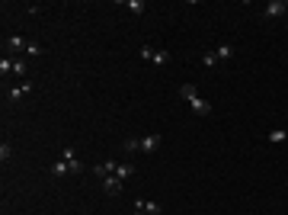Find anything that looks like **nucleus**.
Wrapping results in <instances>:
<instances>
[{"mask_svg":"<svg viewBox=\"0 0 288 215\" xmlns=\"http://www.w3.org/2000/svg\"><path fill=\"white\" fill-rule=\"evenodd\" d=\"M42 45H36V42H29V49H26V55H32V58H39V55H42Z\"/></svg>","mask_w":288,"mask_h":215,"instance_id":"21","label":"nucleus"},{"mask_svg":"<svg viewBox=\"0 0 288 215\" xmlns=\"http://www.w3.org/2000/svg\"><path fill=\"white\" fill-rule=\"evenodd\" d=\"M180 97H183V100H186V103H189V100H195V97H198V90H195V84H183V87H180Z\"/></svg>","mask_w":288,"mask_h":215,"instance_id":"12","label":"nucleus"},{"mask_svg":"<svg viewBox=\"0 0 288 215\" xmlns=\"http://www.w3.org/2000/svg\"><path fill=\"white\" fill-rule=\"evenodd\" d=\"M218 64H221V58H218V52H215V49L202 55V68H218Z\"/></svg>","mask_w":288,"mask_h":215,"instance_id":"10","label":"nucleus"},{"mask_svg":"<svg viewBox=\"0 0 288 215\" xmlns=\"http://www.w3.org/2000/svg\"><path fill=\"white\" fill-rule=\"evenodd\" d=\"M218 58H221V61H228V58H234V45H218Z\"/></svg>","mask_w":288,"mask_h":215,"instance_id":"15","label":"nucleus"},{"mask_svg":"<svg viewBox=\"0 0 288 215\" xmlns=\"http://www.w3.org/2000/svg\"><path fill=\"white\" fill-rule=\"evenodd\" d=\"M26 93H32V84H16V87H10L6 100H10V103H19V100H23Z\"/></svg>","mask_w":288,"mask_h":215,"instance_id":"6","label":"nucleus"},{"mask_svg":"<svg viewBox=\"0 0 288 215\" xmlns=\"http://www.w3.org/2000/svg\"><path fill=\"white\" fill-rule=\"evenodd\" d=\"M128 10H132L135 16H141V13L147 10V3H144V0H128Z\"/></svg>","mask_w":288,"mask_h":215,"instance_id":"16","label":"nucleus"},{"mask_svg":"<svg viewBox=\"0 0 288 215\" xmlns=\"http://www.w3.org/2000/svg\"><path fill=\"white\" fill-rule=\"evenodd\" d=\"M6 49H10V52H26L29 42H26L23 36H6Z\"/></svg>","mask_w":288,"mask_h":215,"instance_id":"8","label":"nucleus"},{"mask_svg":"<svg viewBox=\"0 0 288 215\" xmlns=\"http://www.w3.org/2000/svg\"><path fill=\"white\" fill-rule=\"evenodd\" d=\"M135 209H144L147 215H157V212H160V203H150V199H138V203H135Z\"/></svg>","mask_w":288,"mask_h":215,"instance_id":"9","label":"nucleus"},{"mask_svg":"<svg viewBox=\"0 0 288 215\" xmlns=\"http://www.w3.org/2000/svg\"><path fill=\"white\" fill-rule=\"evenodd\" d=\"M135 215H147V212H144V209H135Z\"/></svg>","mask_w":288,"mask_h":215,"instance_id":"24","label":"nucleus"},{"mask_svg":"<svg viewBox=\"0 0 288 215\" xmlns=\"http://www.w3.org/2000/svg\"><path fill=\"white\" fill-rule=\"evenodd\" d=\"M102 190H106L109 196H122V190H125V180H119V177L112 173V177L102 180Z\"/></svg>","mask_w":288,"mask_h":215,"instance_id":"2","label":"nucleus"},{"mask_svg":"<svg viewBox=\"0 0 288 215\" xmlns=\"http://www.w3.org/2000/svg\"><path fill=\"white\" fill-rule=\"evenodd\" d=\"M122 148H125V151H128V154H132V151H138V138H128V142H125V145H122Z\"/></svg>","mask_w":288,"mask_h":215,"instance_id":"22","label":"nucleus"},{"mask_svg":"<svg viewBox=\"0 0 288 215\" xmlns=\"http://www.w3.org/2000/svg\"><path fill=\"white\" fill-rule=\"evenodd\" d=\"M266 138H269L272 145H282V142H288V132H285V129H272Z\"/></svg>","mask_w":288,"mask_h":215,"instance_id":"11","label":"nucleus"},{"mask_svg":"<svg viewBox=\"0 0 288 215\" xmlns=\"http://www.w3.org/2000/svg\"><path fill=\"white\" fill-rule=\"evenodd\" d=\"M189 106H192V112H195V116H208V112H211V103H208V100H202V97L189 100Z\"/></svg>","mask_w":288,"mask_h":215,"instance_id":"7","label":"nucleus"},{"mask_svg":"<svg viewBox=\"0 0 288 215\" xmlns=\"http://www.w3.org/2000/svg\"><path fill=\"white\" fill-rule=\"evenodd\" d=\"M115 161H102V164H93V177H99V180H106V177H112L115 173Z\"/></svg>","mask_w":288,"mask_h":215,"instance_id":"3","label":"nucleus"},{"mask_svg":"<svg viewBox=\"0 0 288 215\" xmlns=\"http://www.w3.org/2000/svg\"><path fill=\"white\" fill-rule=\"evenodd\" d=\"M167 61H170V52L167 49H157L154 58H150V64H157V68H160V64H167Z\"/></svg>","mask_w":288,"mask_h":215,"instance_id":"13","label":"nucleus"},{"mask_svg":"<svg viewBox=\"0 0 288 215\" xmlns=\"http://www.w3.org/2000/svg\"><path fill=\"white\" fill-rule=\"evenodd\" d=\"M0 74H3V77L13 74V58H3V61H0Z\"/></svg>","mask_w":288,"mask_h":215,"instance_id":"20","label":"nucleus"},{"mask_svg":"<svg viewBox=\"0 0 288 215\" xmlns=\"http://www.w3.org/2000/svg\"><path fill=\"white\" fill-rule=\"evenodd\" d=\"M132 173H135V167H132V164H119V167H115V177H119V180H128Z\"/></svg>","mask_w":288,"mask_h":215,"instance_id":"14","label":"nucleus"},{"mask_svg":"<svg viewBox=\"0 0 288 215\" xmlns=\"http://www.w3.org/2000/svg\"><path fill=\"white\" fill-rule=\"evenodd\" d=\"M138 58H141V61H150V58H154V49H150V45H141Z\"/></svg>","mask_w":288,"mask_h":215,"instance_id":"19","label":"nucleus"},{"mask_svg":"<svg viewBox=\"0 0 288 215\" xmlns=\"http://www.w3.org/2000/svg\"><path fill=\"white\" fill-rule=\"evenodd\" d=\"M285 13H288V0H269V3H263V16L266 19L285 16Z\"/></svg>","mask_w":288,"mask_h":215,"instance_id":"1","label":"nucleus"},{"mask_svg":"<svg viewBox=\"0 0 288 215\" xmlns=\"http://www.w3.org/2000/svg\"><path fill=\"white\" fill-rule=\"evenodd\" d=\"M157 148H160V135H144V138H138V151L150 154V151H157Z\"/></svg>","mask_w":288,"mask_h":215,"instance_id":"5","label":"nucleus"},{"mask_svg":"<svg viewBox=\"0 0 288 215\" xmlns=\"http://www.w3.org/2000/svg\"><path fill=\"white\" fill-rule=\"evenodd\" d=\"M26 71H29V64L19 61V58H13V74H16V77H26Z\"/></svg>","mask_w":288,"mask_h":215,"instance_id":"18","label":"nucleus"},{"mask_svg":"<svg viewBox=\"0 0 288 215\" xmlns=\"http://www.w3.org/2000/svg\"><path fill=\"white\" fill-rule=\"evenodd\" d=\"M61 161L71 167V173H80V170H84V164H80V158H77V151H74V148H64V158H61Z\"/></svg>","mask_w":288,"mask_h":215,"instance_id":"4","label":"nucleus"},{"mask_svg":"<svg viewBox=\"0 0 288 215\" xmlns=\"http://www.w3.org/2000/svg\"><path fill=\"white\" fill-rule=\"evenodd\" d=\"M64 173H71V167H67L64 161H58V164H51V177H64Z\"/></svg>","mask_w":288,"mask_h":215,"instance_id":"17","label":"nucleus"},{"mask_svg":"<svg viewBox=\"0 0 288 215\" xmlns=\"http://www.w3.org/2000/svg\"><path fill=\"white\" fill-rule=\"evenodd\" d=\"M10 154H13V148L3 142V145H0V158H3V161H10Z\"/></svg>","mask_w":288,"mask_h":215,"instance_id":"23","label":"nucleus"}]
</instances>
